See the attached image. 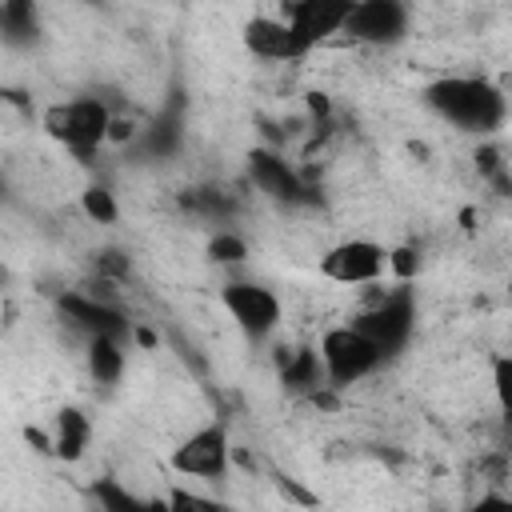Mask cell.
<instances>
[{
	"mask_svg": "<svg viewBox=\"0 0 512 512\" xmlns=\"http://www.w3.org/2000/svg\"><path fill=\"white\" fill-rule=\"evenodd\" d=\"M172 468L180 476H196V480H220L228 472V436L220 424H208L200 432H192L176 452H172Z\"/></svg>",
	"mask_w": 512,
	"mask_h": 512,
	"instance_id": "ba28073f",
	"label": "cell"
},
{
	"mask_svg": "<svg viewBox=\"0 0 512 512\" xmlns=\"http://www.w3.org/2000/svg\"><path fill=\"white\" fill-rule=\"evenodd\" d=\"M424 100L440 120L456 124L460 132H476V136L500 132L508 116L504 92L484 76H440L436 84H428Z\"/></svg>",
	"mask_w": 512,
	"mask_h": 512,
	"instance_id": "6da1fadb",
	"label": "cell"
},
{
	"mask_svg": "<svg viewBox=\"0 0 512 512\" xmlns=\"http://www.w3.org/2000/svg\"><path fill=\"white\" fill-rule=\"evenodd\" d=\"M108 124H112V112L104 100L96 96H84V100H60L44 112V132L64 144V148H76V152H88L96 144L108 140Z\"/></svg>",
	"mask_w": 512,
	"mask_h": 512,
	"instance_id": "3957f363",
	"label": "cell"
},
{
	"mask_svg": "<svg viewBox=\"0 0 512 512\" xmlns=\"http://www.w3.org/2000/svg\"><path fill=\"white\" fill-rule=\"evenodd\" d=\"M384 356L400 352L416 328V304H412V292L408 288H392L384 292L372 308H364L356 320H352Z\"/></svg>",
	"mask_w": 512,
	"mask_h": 512,
	"instance_id": "277c9868",
	"label": "cell"
},
{
	"mask_svg": "<svg viewBox=\"0 0 512 512\" xmlns=\"http://www.w3.org/2000/svg\"><path fill=\"white\" fill-rule=\"evenodd\" d=\"M208 252H212V260H224V264H232V260H244V244H240L236 236H216Z\"/></svg>",
	"mask_w": 512,
	"mask_h": 512,
	"instance_id": "d6986e66",
	"label": "cell"
},
{
	"mask_svg": "<svg viewBox=\"0 0 512 512\" xmlns=\"http://www.w3.org/2000/svg\"><path fill=\"white\" fill-rule=\"evenodd\" d=\"M0 24L12 40H28L36 32V20H32V4L28 0H4L0 4Z\"/></svg>",
	"mask_w": 512,
	"mask_h": 512,
	"instance_id": "2e32d148",
	"label": "cell"
},
{
	"mask_svg": "<svg viewBox=\"0 0 512 512\" xmlns=\"http://www.w3.org/2000/svg\"><path fill=\"white\" fill-rule=\"evenodd\" d=\"M284 384H288V388H300V392L324 384V364H320V356H316L312 348L288 352V360H284Z\"/></svg>",
	"mask_w": 512,
	"mask_h": 512,
	"instance_id": "9a60e30c",
	"label": "cell"
},
{
	"mask_svg": "<svg viewBox=\"0 0 512 512\" xmlns=\"http://www.w3.org/2000/svg\"><path fill=\"white\" fill-rule=\"evenodd\" d=\"M320 272L332 284H376L388 272V248L376 240H340L320 256Z\"/></svg>",
	"mask_w": 512,
	"mask_h": 512,
	"instance_id": "8992f818",
	"label": "cell"
},
{
	"mask_svg": "<svg viewBox=\"0 0 512 512\" xmlns=\"http://www.w3.org/2000/svg\"><path fill=\"white\" fill-rule=\"evenodd\" d=\"M348 12H352V0H292L284 20L292 24V32L308 48H316V44H324V40L344 32Z\"/></svg>",
	"mask_w": 512,
	"mask_h": 512,
	"instance_id": "9c48e42d",
	"label": "cell"
},
{
	"mask_svg": "<svg viewBox=\"0 0 512 512\" xmlns=\"http://www.w3.org/2000/svg\"><path fill=\"white\" fill-rule=\"evenodd\" d=\"M248 176H252V184H256L264 196H272V200L292 204V200L304 196V184H300V176L292 172V164H288L284 156L268 152V148H256V152L248 156Z\"/></svg>",
	"mask_w": 512,
	"mask_h": 512,
	"instance_id": "7c38bea8",
	"label": "cell"
},
{
	"mask_svg": "<svg viewBox=\"0 0 512 512\" xmlns=\"http://www.w3.org/2000/svg\"><path fill=\"white\" fill-rule=\"evenodd\" d=\"M88 448V420L76 412V408H64L56 416V440H52V452L64 456V460H80Z\"/></svg>",
	"mask_w": 512,
	"mask_h": 512,
	"instance_id": "5bb4252c",
	"label": "cell"
},
{
	"mask_svg": "<svg viewBox=\"0 0 512 512\" xmlns=\"http://www.w3.org/2000/svg\"><path fill=\"white\" fill-rule=\"evenodd\" d=\"M80 208H84V216H88V220H96V224H112V220H116V200H112V192H108V188H100V184L84 188Z\"/></svg>",
	"mask_w": 512,
	"mask_h": 512,
	"instance_id": "e0dca14e",
	"label": "cell"
},
{
	"mask_svg": "<svg viewBox=\"0 0 512 512\" xmlns=\"http://www.w3.org/2000/svg\"><path fill=\"white\" fill-rule=\"evenodd\" d=\"M244 48L260 60H300L304 52H312L288 20H276V16H256L244 24Z\"/></svg>",
	"mask_w": 512,
	"mask_h": 512,
	"instance_id": "30bf717a",
	"label": "cell"
},
{
	"mask_svg": "<svg viewBox=\"0 0 512 512\" xmlns=\"http://www.w3.org/2000/svg\"><path fill=\"white\" fill-rule=\"evenodd\" d=\"M88 372L96 384H116L124 372V344L120 336H88Z\"/></svg>",
	"mask_w": 512,
	"mask_h": 512,
	"instance_id": "4fadbf2b",
	"label": "cell"
},
{
	"mask_svg": "<svg viewBox=\"0 0 512 512\" xmlns=\"http://www.w3.org/2000/svg\"><path fill=\"white\" fill-rule=\"evenodd\" d=\"M60 312H64V320H72L88 336H120L124 340V332H128L124 312H116L108 300H96V296H84V292H68L60 300Z\"/></svg>",
	"mask_w": 512,
	"mask_h": 512,
	"instance_id": "8fae6325",
	"label": "cell"
},
{
	"mask_svg": "<svg viewBox=\"0 0 512 512\" xmlns=\"http://www.w3.org/2000/svg\"><path fill=\"white\" fill-rule=\"evenodd\" d=\"M408 32V4L404 0H352V12L344 20V36L356 44H396Z\"/></svg>",
	"mask_w": 512,
	"mask_h": 512,
	"instance_id": "5b68a950",
	"label": "cell"
},
{
	"mask_svg": "<svg viewBox=\"0 0 512 512\" xmlns=\"http://www.w3.org/2000/svg\"><path fill=\"white\" fill-rule=\"evenodd\" d=\"M92 496H96V504H100V508H136V504H140L136 496L120 492V488H116V480H100Z\"/></svg>",
	"mask_w": 512,
	"mask_h": 512,
	"instance_id": "ac0fdd59",
	"label": "cell"
},
{
	"mask_svg": "<svg viewBox=\"0 0 512 512\" xmlns=\"http://www.w3.org/2000/svg\"><path fill=\"white\" fill-rule=\"evenodd\" d=\"M316 356L324 364V380L344 388V384H356L364 380L368 372H376L384 364V352L356 328V324H336L320 336L316 344Z\"/></svg>",
	"mask_w": 512,
	"mask_h": 512,
	"instance_id": "7a4b0ae2",
	"label": "cell"
},
{
	"mask_svg": "<svg viewBox=\"0 0 512 512\" xmlns=\"http://www.w3.org/2000/svg\"><path fill=\"white\" fill-rule=\"evenodd\" d=\"M220 300H224L228 316L236 320V328L248 332V336H256V340L268 336L280 324V316H284L280 296L272 288L256 284V280H232V284H224Z\"/></svg>",
	"mask_w": 512,
	"mask_h": 512,
	"instance_id": "52a82bcc",
	"label": "cell"
}]
</instances>
